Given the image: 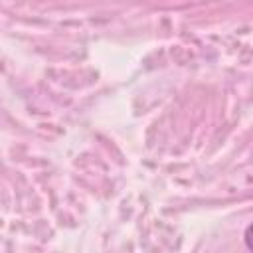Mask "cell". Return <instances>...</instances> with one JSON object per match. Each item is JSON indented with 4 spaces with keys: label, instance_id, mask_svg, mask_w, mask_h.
<instances>
[{
    "label": "cell",
    "instance_id": "obj_1",
    "mask_svg": "<svg viewBox=\"0 0 253 253\" xmlns=\"http://www.w3.org/2000/svg\"><path fill=\"white\" fill-rule=\"evenodd\" d=\"M243 239H245V245H247V247L253 251V223H251V225L245 229V235H243Z\"/></svg>",
    "mask_w": 253,
    "mask_h": 253
}]
</instances>
